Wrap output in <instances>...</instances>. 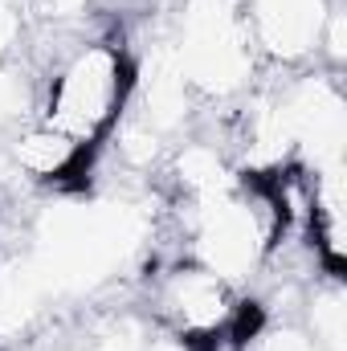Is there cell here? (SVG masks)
<instances>
[{"label":"cell","instance_id":"7a4b0ae2","mask_svg":"<svg viewBox=\"0 0 347 351\" xmlns=\"http://www.w3.org/2000/svg\"><path fill=\"white\" fill-rule=\"evenodd\" d=\"M135 302L160 331L184 339L196 351L221 343L241 348L265 323L246 290L188 258H156L143 265Z\"/></svg>","mask_w":347,"mask_h":351},{"label":"cell","instance_id":"3957f363","mask_svg":"<svg viewBox=\"0 0 347 351\" xmlns=\"http://www.w3.org/2000/svg\"><path fill=\"white\" fill-rule=\"evenodd\" d=\"M8 351H70L66 348V335H62V323L53 319L41 335H33L29 343H21V348H8Z\"/></svg>","mask_w":347,"mask_h":351},{"label":"cell","instance_id":"6da1fadb","mask_svg":"<svg viewBox=\"0 0 347 351\" xmlns=\"http://www.w3.org/2000/svg\"><path fill=\"white\" fill-rule=\"evenodd\" d=\"M37 70L33 119L98 152L135 90V49L119 29H78L53 49H29Z\"/></svg>","mask_w":347,"mask_h":351},{"label":"cell","instance_id":"277c9868","mask_svg":"<svg viewBox=\"0 0 347 351\" xmlns=\"http://www.w3.org/2000/svg\"><path fill=\"white\" fill-rule=\"evenodd\" d=\"M143 351H196V348H188L184 339H176V335H168V331H160V327H156Z\"/></svg>","mask_w":347,"mask_h":351}]
</instances>
